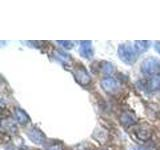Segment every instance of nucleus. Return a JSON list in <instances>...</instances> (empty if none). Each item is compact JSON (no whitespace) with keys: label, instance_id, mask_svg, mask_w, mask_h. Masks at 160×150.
Wrapping results in <instances>:
<instances>
[{"label":"nucleus","instance_id":"1","mask_svg":"<svg viewBox=\"0 0 160 150\" xmlns=\"http://www.w3.org/2000/svg\"><path fill=\"white\" fill-rule=\"evenodd\" d=\"M118 56L125 64L132 65L136 60L137 55L132 46L128 44H121L118 47Z\"/></svg>","mask_w":160,"mask_h":150},{"label":"nucleus","instance_id":"2","mask_svg":"<svg viewBox=\"0 0 160 150\" xmlns=\"http://www.w3.org/2000/svg\"><path fill=\"white\" fill-rule=\"evenodd\" d=\"M142 72L147 75H159L160 73V61L156 58H148L141 65Z\"/></svg>","mask_w":160,"mask_h":150},{"label":"nucleus","instance_id":"3","mask_svg":"<svg viewBox=\"0 0 160 150\" xmlns=\"http://www.w3.org/2000/svg\"><path fill=\"white\" fill-rule=\"evenodd\" d=\"M73 75L74 78L76 79V81L80 85H83V86L88 85L90 81H91V76H90L88 71L83 66H79L75 68L73 70Z\"/></svg>","mask_w":160,"mask_h":150},{"label":"nucleus","instance_id":"4","mask_svg":"<svg viewBox=\"0 0 160 150\" xmlns=\"http://www.w3.org/2000/svg\"><path fill=\"white\" fill-rule=\"evenodd\" d=\"M27 136L31 141L37 145H43L46 142V136L45 134L37 127H31L27 130Z\"/></svg>","mask_w":160,"mask_h":150},{"label":"nucleus","instance_id":"5","mask_svg":"<svg viewBox=\"0 0 160 150\" xmlns=\"http://www.w3.org/2000/svg\"><path fill=\"white\" fill-rule=\"evenodd\" d=\"M101 87L107 93H115L119 89V84L112 77H105L101 80Z\"/></svg>","mask_w":160,"mask_h":150},{"label":"nucleus","instance_id":"6","mask_svg":"<svg viewBox=\"0 0 160 150\" xmlns=\"http://www.w3.org/2000/svg\"><path fill=\"white\" fill-rule=\"evenodd\" d=\"M135 134L138 139L142 140V141H146V140L150 139V137L152 136V130L150 129L149 126L147 125H139L135 129Z\"/></svg>","mask_w":160,"mask_h":150},{"label":"nucleus","instance_id":"7","mask_svg":"<svg viewBox=\"0 0 160 150\" xmlns=\"http://www.w3.org/2000/svg\"><path fill=\"white\" fill-rule=\"evenodd\" d=\"M79 54L85 59H90L93 56V46L91 41H82L79 47Z\"/></svg>","mask_w":160,"mask_h":150},{"label":"nucleus","instance_id":"8","mask_svg":"<svg viewBox=\"0 0 160 150\" xmlns=\"http://www.w3.org/2000/svg\"><path fill=\"white\" fill-rule=\"evenodd\" d=\"M119 120L123 125H125V126H130V125L136 124L137 117H136V115L131 111H124L121 114Z\"/></svg>","mask_w":160,"mask_h":150},{"label":"nucleus","instance_id":"9","mask_svg":"<svg viewBox=\"0 0 160 150\" xmlns=\"http://www.w3.org/2000/svg\"><path fill=\"white\" fill-rule=\"evenodd\" d=\"M14 118L20 125H26L30 120L28 114L21 108L14 109Z\"/></svg>","mask_w":160,"mask_h":150},{"label":"nucleus","instance_id":"10","mask_svg":"<svg viewBox=\"0 0 160 150\" xmlns=\"http://www.w3.org/2000/svg\"><path fill=\"white\" fill-rule=\"evenodd\" d=\"M150 45H151V42L150 41H135L134 42V50L135 52L140 54V53H143L145 51H147L148 48L150 47Z\"/></svg>","mask_w":160,"mask_h":150},{"label":"nucleus","instance_id":"11","mask_svg":"<svg viewBox=\"0 0 160 150\" xmlns=\"http://www.w3.org/2000/svg\"><path fill=\"white\" fill-rule=\"evenodd\" d=\"M147 89L150 91H158L160 90V75H155L147 84Z\"/></svg>","mask_w":160,"mask_h":150},{"label":"nucleus","instance_id":"12","mask_svg":"<svg viewBox=\"0 0 160 150\" xmlns=\"http://www.w3.org/2000/svg\"><path fill=\"white\" fill-rule=\"evenodd\" d=\"M55 56H56L59 60H61L64 63L69 62L70 61V56L69 54L66 52L62 51V50H55Z\"/></svg>","mask_w":160,"mask_h":150},{"label":"nucleus","instance_id":"13","mask_svg":"<svg viewBox=\"0 0 160 150\" xmlns=\"http://www.w3.org/2000/svg\"><path fill=\"white\" fill-rule=\"evenodd\" d=\"M102 71L105 74H112L115 71V66L110 62H103Z\"/></svg>","mask_w":160,"mask_h":150},{"label":"nucleus","instance_id":"14","mask_svg":"<svg viewBox=\"0 0 160 150\" xmlns=\"http://www.w3.org/2000/svg\"><path fill=\"white\" fill-rule=\"evenodd\" d=\"M57 43L60 45V46H62L64 49H71L74 46L73 42H71V41H57Z\"/></svg>","mask_w":160,"mask_h":150},{"label":"nucleus","instance_id":"15","mask_svg":"<svg viewBox=\"0 0 160 150\" xmlns=\"http://www.w3.org/2000/svg\"><path fill=\"white\" fill-rule=\"evenodd\" d=\"M73 150H89V147L87 146V144L86 143H80L78 145H76Z\"/></svg>","mask_w":160,"mask_h":150},{"label":"nucleus","instance_id":"16","mask_svg":"<svg viewBox=\"0 0 160 150\" xmlns=\"http://www.w3.org/2000/svg\"><path fill=\"white\" fill-rule=\"evenodd\" d=\"M47 150H62V147L59 146V145H57V144H53V145H51V146H49L47 148Z\"/></svg>","mask_w":160,"mask_h":150},{"label":"nucleus","instance_id":"17","mask_svg":"<svg viewBox=\"0 0 160 150\" xmlns=\"http://www.w3.org/2000/svg\"><path fill=\"white\" fill-rule=\"evenodd\" d=\"M154 48H155V50L160 54V42H155V44H154Z\"/></svg>","mask_w":160,"mask_h":150}]
</instances>
